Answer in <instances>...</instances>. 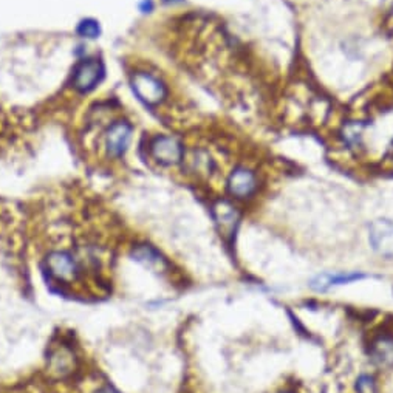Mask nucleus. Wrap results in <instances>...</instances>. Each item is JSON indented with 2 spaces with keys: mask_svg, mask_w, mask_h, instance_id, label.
<instances>
[{
  "mask_svg": "<svg viewBox=\"0 0 393 393\" xmlns=\"http://www.w3.org/2000/svg\"><path fill=\"white\" fill-rule=\"evenodd\" d=\"M149 154L158 164L172 168L183 163L186 155L185 144L173 135H156L149 143Z\"/></svg>",
  "mask_w": 393,
  "mask_h": 393,
  "instance_id": "obj_1",
  "label": "nucleus"
},
{
  "mask_svg": "<svg viewBox=\"0 0 393 393\" xmlns=\"http://www.w3.org/2000/svg\"><path fill=\"white\" fill-rule=\"evenodd\" d=\"M132 87L138 98L147 106H160L168 98V87L158 76L149 72L134 73Z\"/></svg>",
  "mask_w": 393,
  "mask_h": 393,
  "instance_id": "obj_2",
  "label": "nucleus"
},
{
  "mask_svg": "<svg viewBox=\"0 0 393 393\" xmlns=\"http://www.w3.org/2000/svg\"><path fill=\"white\" fill-rule=\"evenodd\" d=\"M257 172L247 164L235 166L228 177V192L237 200H247L256 194L259 189Z\"/></svg>",
  "mask_w": 393,
  "mask_h": 393,
  "instance_id": "obj_3",
  "label": "nucleus"
},
{
  "mask_svg": "<svg viewBox=\"0 0 393 393\" xmlns=\"http://www.w3.org/2000/svg\"><path fill=\"white\" fill-rule=\"evenodd\" d=\"M369 242L381 257H393V222L389 218L373 220L369 226Z\"/></svg>",
  "mask_w": 393,
  "mask_h": 393,
  "instance_id": "obj_4",
  "label": "nucleus"
},
{
  "mask_svg": "<svg viewBox=\"0 0 393 393\" xmlns=\"http://www.w3.org/2000/svg\"><path fill=\"white\" fill-rule=\"evenodd\" d=\"M104 77V67L98 59H87L77 64L73 73V87L80 92H90Z\"/></svg>",
  "mask_w": 393,
  "mask_h": 393,
  "instance_id": "obj_5",
  "label": "nucleus"
},
{
  "mask_svg": "<svg viewBox=\"0 0 393 393\" xmlns=\"http://www.w3.org/2000/svg\"><path fill=\"white\" fill-rule=\"evenodd\" d=\"M50 274L59 281H73L77 276V264L75 257L65 251H53L47 257Z\"/></svg>",
  "mask_w": 393,
  "mask_h": 393,
  "instance_id": "obj_6",
  "label": "nucleus"
},
{
  "mask_svg": "<svg viewBox=\"0 0 393 393\" xmlns=\"http://www.w3.org/2000/svg\"><path fill=\"white\" fill-rule=\"evenodd\" d=\"M132 136V127L127 122L118 121L113 122L106 134V147L112 156H119L126 152Z\"/></svg>",
  "mask_w": 393,
  "mask_h": 393,
  "instance_id": "obj_7",
  "label": "nucleus"
},
{
  "mask_svg": "<svg viewBox=\"0 0 393 393\" xmlns=\"http://www.w3.org/2000/svg\"><path fill=\"white\" fill-rule=\"evenodd\" d=\"M183 161H188L190 171L197 173V176L208 177L211 176L215 169L214 158L211 156V154L205 149H198V151L195 149L192 154L185 155V160Z\"/></svg>",
  "mask_w": 393,
  "mask_h": 393,
  "instance_id": "obj_8",
  "label": "nucleus"
},
{
  "mask_svg": "<svg viewBox=\"0 0 393 393\" xmlns=\"http://www.w3.org/2000/svg\"><path fill=\"white\" fill-rule=\"evenodd\" d=\"M372 360L379 367L393 365V338H381L372 347Z\"/></svg>",
  "mask_w": 393,
  "mask_h": 393,
  "instance_id": "obj_9",
  "label": "nucleus"
},
{
  "mask_svg": "<svg viewBox=\"0 0 393 393\" xmlns=\"http://www.w3.org/2000/svg\"><path fill=\"white\" fill-rule=\"evenodd\" d=\"M134 257L135 260L141 262L143 265L149 267V268H161L163 267V259L161 256L156 252L152 247H138L134 251Z\"/></svg>",
  "mask_w": 393,
  "mask_h": 393,
  "instance_id": "obj_10",
  "label": "nucleus"
},
{
  "mask_svg": "<svg viewBox=\"0 0 393 393\" xmlns=\"http://www.w3.org/2000/svg\"><path fill=\"white\" fill-rule=\"evenodd\" d=\"M77 33H80L81 36H84V38L93 39L99 34V25L96 23L95 21H90V19L82 21L81 25H80V28H77Z\"/></svg>",
  "mask_w": 393,
  "mask_h": 393,
  "instance_id": "obj_11",
  "label": "nucleus"
},
{
  "mask_svg": "<svg viewBox=\"0 0 393 393\" xmlns=\"http://www.w3.org/2000/svg\"><path fill=\"white\" fill-rule=\"evenodd\" d=\"M357 393H377V384L370 375H362L356 382Z\"/></svg>",
  "mask_w": 393,
  "mask_h": 393,
  "instance_id": "obj_12",
  "label": "nucleus"
},
{
  "mask_svg": "<svg viewBox=\"0 0 393 393\" xmlns=\"http://www.w3.org/2000/svg\"><path fill=\"white\" fill-rule=\"evenodd\" d=\"M98 393H118L117 390H113V389H110V387H104L102 390H99Z\"/></svg>",
  "mask_w": 393,
  "mask_h": 393,
  "instance_id": "obj_13",
  "label": "nucleus"
}]
</instances>
